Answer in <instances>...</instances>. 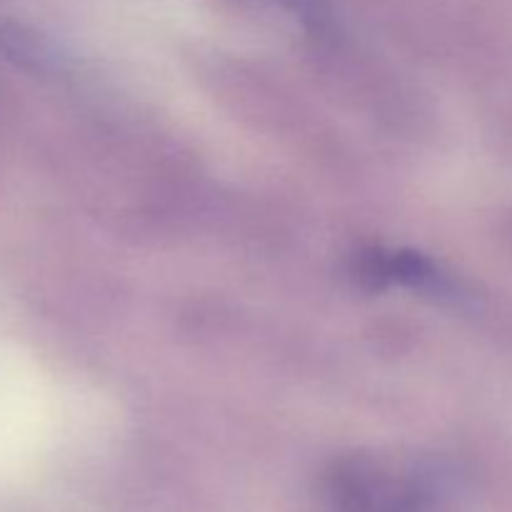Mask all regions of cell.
I'll return each instance as SVG.
<instances>
[{
	"label": "cell",
	"instance_id": "cell-1",
	"mask_svg": "<svg viewBox=\"0 0 512 512\" xmlns=\"http://www.w3.org/2000/svg\"><path fill=\"white\" fill-rule=\"evenodd\" d=\"M450 475L440 465L390 468L370 455H348L320 480V512H448Z\"/></svg>",
	"mask_w": 512,
	"mask_h": 512
}]
</instances>
